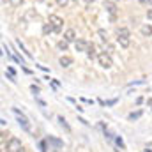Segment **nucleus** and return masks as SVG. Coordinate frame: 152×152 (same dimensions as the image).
I'll return each mask as SVG.
<instances>
[{"label": "nucleus", "mask_w": 152, "mask_h": 152, "mask_svg": "<svg viewBox=\"0 0 152 152\" xmlns=\"http://www.w3.org/2000/svg\"><path fill=\"white\" fill-rule=\"evenodd\" d=\"M12 113L18 117V124H20V126H21V127H23V129H25L27 133H30V131H32V127H30V122H28V118H27L25 115L21 113V112H20L18 108H12Z\"/></svg>", "instance_id": "1"}, {"label": "nucleus", "mask_w": 152, "mask_h": 152, "mask_svg": "<svg viewBox=\"0 0 152 152\" xmlns=\"http://www.w3.org/2000/svg\"><path fill=\"white\" fill-rule=\"evenodd\" d=\"M97 62H99V66H101V67H104V69H110V67L113 66L112 57H110L106 51H99V55H97Z\"/></svg>", "instance_id": "2"}, {"label": "nucleus", "mask_w": 152, "mask_h": 152, "mask_svg": "<svg viewBox=\"0 0 152 152\" xmlns=\"http://www.w3.org/2000/svg\"><path fill=\"white\" fill-rule=\"evenodd\" d=\"M48 21L55 27V32L58 34L60 30H62V25H64V20L60 18V16H57V14H50V18H48Z\"/></svg>", "instance_id": "3"}, {"label": "nucleus", "mask_w": 152, "mask_h": 152, "mask_svg": "<svg viewBox=\"0 0 152 152\" xmlns=\"http://www.w3.org/2000/svg\"><path fill=\"white\" fill-rule=\"evenodd\" d=\"M21 149V140H18V138H11L9 142H7V151L9 152H18Z\"/></svg>", "instance_id": "4"}, {"label": "nucleus", "mask_w": 152, "mask_h": 152, "mask_svg": "<svg viewBox=\"0 0 152 152\" xmlns=\"http://www.w3.org/2000/svg\"><path fill=\"white\" fill-rule=\"evenodd\" d=\"M97 55H99V53H96V44L90 42V44L87 46V57H88L90 60H94V58H97Z\"/></svg>", "instance_id": "5"}, {"label": "nucleus", "mask_w": 152, "mask_h": 152, "mask_svg": "<svg viewBox=\"0 0 152 152\" xmlns=\"http://www.w3.org/2000/svg\"><path fill=\"white\" fill-rule=\"evenodd\" d=\"M104 9H106L110 14H115V12H117V5H115L113 0H104Z\"/></svg>", "instance_id": "6"}, {"label": "nucleus", "mask_w": 152, "mask_h": 152, "mask_svg": "<svg viewBox=\"0 0 152 152\" xmlns=\"http://www.w3.org/2000/svg\"><path fill=\"white\" fill-rule=\"evenodd\" d=\"M87 42L83 41V39H76L75 41V48H76V51H87Z\"/></svg>", "instance_id": "7"}, {"label": "nucleus", "mask_w": 152, "mask_h": 152, "mask_svg": "<svg viewBox=\"0 0 152 152\" xmlns=\"http://www.w3.org/2000/svg\"><path fill=\"white\" fill-rule=\"evenodd\" d=\"M64 39L69 41V42H75L76 41V32L73 30V28H67V30L64 32Z\"/></svg>", "instance_id": "8"}, {"label": "nucleus", "mask_w": 152, "mask_h": 152, "mask_svg": "<svg viewBox=\"0 0 152 152\" xmlns=\"http://www.w3.org/2000/svg\"><path fill=\"white\" fill-rule=\"evenodd\" d=\"M60 66L62 67H69V66H73V58L71 57H67V55H64V57H60Z\"/></svg>", "instance_id": "9"}, {"label": "nucleus", "mask_w": 152, "mask_h": 152, "mask_svg": "<svg viewBox=\"0 0 152 152\" xmlns=\"http://www.w3.org/2000/svg\"><path fill=\"white\" fill-rule=\"evenodd\" d=\"M42 32H44V36H48V34H51V32H55V27L48 21V23H44L42 25Z\"/></svg>", "instance_id": "10"}, {"label": "nucleus", "mask_w": 152, "mask_h": 152, "mask_svg": "<svg viewBox=\"0 0 152 152\" xmlns=\"http://www.w3.org/2000/svg\"><path fill=\"white\" fill-rule=\"evenodd\" d=\"M142 36L143 37H151L152 36V25H143L142 27Z\"/></svg>", "instance_id": "11"}, {"label": "nucleus", "mask_w": 152, "mask_h": 152, "mask_svg": "<svg viewBox=\"0 0 152 152\" xmlns=\"http://www.w3.org/2000/svg\"><path fill=\"white\" fill-rule=\"evenodd\" d=\"M117 42H118L122 48H129V44H131L129 37H117Z\"/></svg>", "instance_id": "12"}, {"label": "nucleus", "mask_w": 152, "mask_h": 152, "mask_svg": "<svg viewBox=\"0 0 152 152\" xmlns=\"http://www.w3.org/2000/svg\"><path fill=\"white\" fill-rule=\"evenodd\" d=\"M117 37H129V30H127V28H124V27L117 28Z\"/></svg>", "instance_id": "13"}, {"label": "nucleus", "mask_w": 152, "mask_h": 152, "mask_svg": "<svg viewBox=\"0 0 152 152\" xmlns=\"http://www.w3.org/2000/svg\"><path fill=\"white\" fill-rule=\"evenodd\" d=\"M58 122H60V126H62V127H64V129H66V131H67V133H71V127H69V124H67V122H66V118H64V117H62V115H60V117H58Z\"/></svg>", "instance_id": "14"}, {"label": "nucleus", "mask_w": 152, "mask_h": 152, "mask_svg": "<svg viewBox=\"0 0 152 152\" xmlns=\"http://www.w3.org/2000/svg\"><path fill=\"white\" fill-rule=\"evenodd\" d=\"M16 44H18V48H20L21 51H25V55H27L28 58H32V53H30V51H27V48L23 46V42H21V41H16Z\"/></svg>", "instance_id": "15"}, {"label": "nucleus", "mask_w": 152, "mask_h": 152, "mask_svg": "<svg viewBox=\"0 0 152 152\" xmlns=\"http://www.w3.org/2000/svg\"><path fill=\"white\" fill-rule=\"evenodd\" d=\"M57 46H58V50L66 51V50H67V46H69V41H66V39H64V41H58V44H57Z\"/></svg>", "instance_id": "16"}, {"label": "nucleus", "mask_w": 152, "mask_h": 152, "mask_svg": "<svg viewBox=\"0 0 152 152\" xmlns=\"http://www.w3.org/2000/svg\"><path fill=\"white\" fill-rule=\"evenodd\" d=\"M48 143H53V145H55V147H58V149L62 147V142H60V140H57V138H53V136H50V138H48Z\"/></svg>", "instance_id": "17"}, {"label": "nucleus", "mask_w": 152, "mask_h": 152, "mask_svg": "<svg viewBox=\"0 0 152 152\" xmlns=\"http://www.w3.org/2000/svg\"><path fill=\"white\" fill-rule=\"evenodd\" d=\"M142 117V112H133V113H129V120H136V118H140Z\"/></svg>", "instance_id": "18"}, {"label": "nucleus", "mask_w": 152, "mask_h": 152, "mask_svg": "<svg viewBox=\"0 0 152 152\" xmlns=\"http://www.w3.org/2000/svg\"><path fill=\"white\" fill-rule=\"evenodd\" d=\"M115 142H117V145H118L120 149H124V147H126V143H124V140H122V136H117V138H115Z\"/></svg>", "instance_id": "19"}, {"label": "nucleus", "mask_w": 152, "mask_h": 152, "mask_svg": "<svg viewBox=\"0 0 152 152\" xmlns=\"http://www.w3.org/2000/svg\"><path fill=\"white\" fill-rule=\"evenodd\" d=\"M97 34H99V37L103 39V41H104V42H108V36H106V32H104V30H103V28H101V30H97Z\"/></svg>", "instance_id": "20"}, {"label": "nucleus", "mask_w": 152, "mask_h": 152, "mask_svg": "<svg viewBox=\"0 0 152 152\" xmlns=\"http://www.w3.org/2000/svg\"><path fill=\"white\" fill-rule=\"evenodd\" d=\"M57 4H58V7H66L69 4V0H57Z\"/></svg>", "instance_id": "21"}, {"label": "nucleus", "mask_w": 152, "mask_h": 152, "mask_svg": "<svg viewBox=\"0 0 152 152\" xmlns=\"http://www.w3.org/2000/svg\"><path fill=\"white\" fill-rule=\"evenodd\" d=\"M9 2H11V5H14V7H18V5L23 4V0H9Z\"/></svg>", "instance_id": "22"}, {"label": "nucleus", "mask_w": 152, "mask_h": 152, "mask_svg": "<svg viewBox=\"0 0 152 152\" xmlns=\"http://www.w3.org/2000/svg\"><path fill=\"white\" fill-rule=\"evenodd\" d=\"M30 90H32V92H34L36 96L39 94V87H37V85H32V87H30Z\"/></svg>", "instance_id": "23"}, {"label": "nucleus", "mask_w": 152, "mask_h": 152, "mask_svg": "<svg viewBox=\"0 0 152 152\" xmlns=\"http://www.w3.org/2000/svg\"><path fill=\"white\" fill-rule=\"evenodd\" d=\"M39 147H41V152H46V142H41Z\"/></svg>", "instance_id": "24"}, {"label": "nucleus", "mask_w": 152, "mask_h": 152, "mask_svg": "<svg viewBox=\"0 0 152 152\" xmlns=\"http://www.w3.org/2000/svg\"><path fill=\"white\" fill-rule=\"evenodd\" d=\"M115 103H117V99H112V101H106V106H113Z\"/></svg>", "instance_id": "25"}, {"label": "nucleus", "mask_w": 152, "mask_h": 152, "mask_svg": "<svg viewBox=\"0 0 152 152\" xmlns=\"http://www.w3.org/2000/svg\"><path fill=\"white\" fill-rule=\"evenodd\" d=\"M7 73H9V75H12V76L16 75V73H14V69H12V67H7Z\"/></svg>", "instance_id": "26"}, {"label": "nucleus", "mask_w": 152, "mask_h": 152, "mask_svg": "<svg viewBox=\"0 0 152 152\" xmlns=\"http://www.w3.org/2000/svg\"><path fill=\"white\" fill-rule=\"evenodd\" d=\"M147 18H149V20H152V9H149V11H147Z\"/></svg>", "instance_id": "27"}, {"label": "nucleus", "mask_w": 152, "mask_h": 152, "mask_svg": "<svg viewBox=\"0 0 152 152\" xmlns=\"http://www.w3.org/2000/svg\"><path fill=\"white\" fill-rule=\"evenodd\" d=\"M83 2H85V4H88V5H90V4H94V2H96V0H83Z\"/></svg>", "instance_id": "28"}, {"label": "nucleus", "mask_w": 152, "mask_h": 152, "mask_svg": "<svg viewBox=\"0 0 152 152\" xmlns=\"http://www.w3.org/2000/svg\"><path fill=\"white\" fill-rule=\"evenodd\" d=\"M147 104H149V106H152V99H149V101H147Z\"/></svg>", "instance_id": "29"}, {"label": "nucleus", "mask_w": 152, "mask_h": 152, "mask_svg": "<svg viewBox=\"0 0 152 152\" xmlns=\"http://www.w3.org/2000/svg\"><path fill=\"white\" fill-rule=\"evenodd\" d=\"M142 152H152V151H151V149H147V151H142Z\"/></svg>", "instance_id": "30"}]
</instances>
